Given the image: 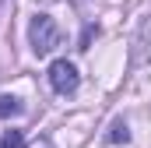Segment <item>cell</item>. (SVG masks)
Returning a JSON list of instances; mask_svg holds the SVG:
<instances>
[{"mask_svg": "<svg viewBox=\"0 0 151 148\" xmlns=\"http://www.w3.org/2000/svg\"><path fill=\"white\" fill-rule=\"evenodd\" d=\"M28 42H32V49H35L39 57L53 53V49L60 46V28H56V21H53L49 14H35L32 25H28Z\"/></svg>", "mask_w": 151, "mask_h": 148, "instance_id": "1", "label": "cell"}, {"mask_svg": "<svg viewBox=\"0 0 151 148\" xmlns=\"http://www.w3.org/2000/svg\"><path fill=\"white\" fill-rule=\"evenodd\" d=\"M49 85H53V92H60V95H74L77 85H81V74L70 60H53L49 64Z\"/></svg>", "mask_w": 151, "mask_h": 148, "instance_id": "2", "label": "cell"}, {"mask_svg": "<svg viewBox=\"0 0 151 148\" xmlns=\"http://www.w3.org/2000/svg\"><path fill=\"white\" fill-rule=\"evenodd\" d=\"M127 138H130V131H127V123H123V120H116L113 127H109V134H106V141H127Z\"/></svg>", "mask_w": 151, "mask_h": 148, "instance_id": "3", "label": "cell"}, {"mask_svg": "<svg viewBox=\"0 0 151 148\" xmlns=\"http://www.w3.org/2000/svg\"><path fill=\"white\" fill-rule=\"evenodd\" d=\"M0 148H25V138H21L18 131H7L4 141H0Z\"/></svg>", "mask_w": 151, "mask_h": 148, "instance_id": "4", "label": "cell"}, {"mask_svg": "<svg viewBox=\"0 0 151 148\" xmlns=\"http://www.w3.org/2000/svg\"><path fill=\"white\" fill-rule=\"evenodd\" d=\"M14 113H21L18 99H0V116H14Z\"/></svg>", "mask_w": 151, "mask_h": 148, "instance_id": "5", "label": "cell"}]
</instances>
